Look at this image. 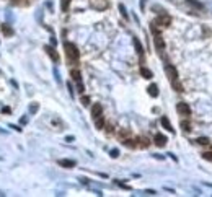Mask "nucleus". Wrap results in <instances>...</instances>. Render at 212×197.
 <instances>
[{
  "mask_svg": "<svg viewBox=\"0 0 212 197\" xmlns=\"http://www.w3.org/2000/svg\"><path fill=\"white\" fill-rule=\"evenodd\" d=\"M64 49H65V54H67V59L70 64H78L80 59V51L77 49V46L73 43H65L64 44Z\"/></svg>",
  "mask_w": 212,
  "mask_h": 197,
  "instance_id": "nucleus-1",
  "label": "nucleus"
},
{
  "mask_svg": "<svg viewBox=\"0 0 212 197\" xmlns=\"http://www.w3.org/2000/svg\"><path fill=\"white\" fill-rule=\"evenodd\" d=\"M165 73H167V77H168L170 82L178 80V70H176V67L171 65V64H167V65H165Z\"/></svg>",
  "mask_w": 212,
  "mask_h": 197,
  "instance_id": "nucleus-2",
  "label": "nucleus"
},
{
  "mask_svg": "<svg viewBox=\"0 0 212 197\" xmlns=\"http://www.w3.org/2000/svg\"><path fill=\"white\" fill-rule=\"evenodd\" d=\"M176 111H178L180 116H185V117H189L191 116V108H189V104L188 103H178L176 104Z\"/></svg>",
  "mask_w": 212,
  "mask_h": 197,
  "instance_id": "nucleus-3",
  "label": "nucleus"
},
{
  "mask_svg": "<svg viewBox=\"0 0 212 197\" xmlns=\"http://www.w3.org/2000/svg\"><path fill=\"white\" fill-rule=\"evenodd\" d=\"M153 44H155V49L160 52V54L165 51V41H163V38H162V34L160 33L153 34Z\"/></svg>",
  "mask_w": 212,
  "mask_h": 197,
  "instance_id": "nucleus-4",
  "label": "nucleus"
},
{
  "mask_svg": "<svg viewBox=\"0 0 212 197\" xmlns=\"http://www.w3.org/2000/svg\"><path fill=\"white\" fill-rule=\"evenodd\" d=\"M44 51H46V54H48L49 57H51V60H52V62H59V59H60V57H59V54H57V51L52 47V46H44Z\"/></svg>",
  "mask_w": 212,
  "mask_h": 197,
  "instance_id": "nucleus-5",
  "label": "nucleus"
},
{
  "mask_svg": "<svg viewBox=\"0 0 212 197\" xmlns=\"http://www.w3.org/2000/svg\"><path fill=\"white\" fill-rule=\"evenodd\" d=\"M155 23H157L158 26H170V23H171V16L162 13V15H160L158 18L155 20Z\"/></svg>",
  "mask_w": 212,
  "mask_h": 197,
  "instance_id": "nucleus-6",
  "label": "nucleus"
},
{
  "mask_svg": "<svg viewBox=\"0 0 212 197\" xmlns=\"http://www.w3.org/2000/svg\"><path fill=\"white\" fill-rule=\"evenodd\" d=\"M153 142H155L157 147H165L167 145V142H168V138L165 135H162V134H157L155 137H153Z\"/></svg>",
  "mask_w": 212,
  "mask_h": 197,
  "instance_id": "nucleus-7",
  "label": "nucleus"
},
{
  "mask_svg": "<svg viewBox=\"0 0 212 197\" xmlns=\"http://www.w3.org/2000/svg\"><path fill=\"white\" fill-rule=\"evenodd\" d=\"M103 114V108H101V104H93V106H91V117H98V116H101Z\"/></svg>",
  "mask_w": 212,
  "mask_h": 197,
  "instance_id": "nucleus-8",
  "label": "nucleus"
},
{
  "mask_svg": "<svg viewBox=\"0 0 212 197\" xmlns=\"http://www.w3.org/2000/svg\"><path fill=\"white\" fill-rule=\"evenodd\" d=\"M160 124H162V125H163V127H165V129H167L168 132H171V134H175V129H173V125H171V122H170V121H168L167 117H165V116H163L162 119H160Z\"/></svg>",
  "mask_w": 212,
  "mask_h": 197,
  "instance_id": "nucleus-9",
  "label": "nucleus"
},
{
  "mask_svg": "<svg viewBox=\"0 0 212 197\" xmlns=\"http://www.w3.org/2000/svg\"><path fill=\"white\" fill-rule=\"evenodd\" d=\"M135 142H137V147H142V148H147L150 145V140H148L147 137H139Z\"/></svg>",
  "mask_w": 212,
  "mask_h": 197,
  "instance_id": "nucleus-10",
  "label": "nucleus"
},
{
  "mask_svg": "<svg viewBox=\"0 0 212 197\" xmlns=\"http://www.w3.org/2000/svg\"><path fill=\"white\" fill-rule=\"evenodd\" d=\"M95 127H96L98 130L105 129V117H103V114L98 116V117H95Z\"/></svg>",
  "mask_w": 212,
  "mask_h": 197,
  "instance_id": "nucleus-11",
  "label": "nucleus"
},
{
  "mask_svg": "<svg viewBox=\"0 0 212 197\" xmlns=\"http://www.w3.org/2000/svg\"><path fill=\"white\" fill-rule=\"evenodd\" d=\"M70 77L75 83L82 82V73H80V70H77V68H73V70H70Z\"/></svg>",
  "mask_w": 212,
  "mask_h": 197,
  "instance_id": "nucleus-12",
  "label": "nucleus"
},
{
  "mask_svg": "<svg viewBox=\"0 0 212 197\" xmlns=\"http://www.w3.org/2000/svg\"><path fill=\"white\" fill-rule=\"evenodd\" d=\"M132 43H134V47H135V52H137V54H139V55H144V47H142V44H140L139 39L134 38Z\"/></svg>",
  "mask_w": 212,
  "mask_h": 197,
  "instance_id": "nucleus-13",
  "label": "nucleus"
},
{
  "mask_svg": "<svg viewBox=\"0 0 212 197\" xmlns=\"http://www.w3.org/2000/svg\"><path fill=\"white\" fill-rule=\"evenodd\" d=\"M57 163H59V166H62V168H73L75 166V161L73 160H59Z\"/></svg>",
  "mask_w": 212,
  "mask_h": 197,
  "instance_id": "nucleus-14",
  "label": "nucleus"
},
{
  "mask_svg": "<svg viewBox=\"0 0 212 197\" xmlns=\"http://www.w3.org/2000/svg\"><path fill=\"white\" fill-rule=\"evenodd\" d=\"M186 3L189 5V7L196 8V10H202V8H204V5H202L201 2H197V0H186Z\"/></svg>",
  "mask_w": 212,
  "mask_h": 197,
  "instance_id": "nucleus-15",
  "label": "nucleus"
},
{
  "mask_svg": "<svg viewBox=\"0 0 212 197\" xmlns=\"http://www.w3.org/2000/svg\"><path fill=\"white\" fill-rule=\"evenodd\" d=\"M147 91H148V95H150L152 98H157V96H158V86H157L155 83L148 86V88H147Z\"/></svg>",
  "mask_w": 212,
  "mask_h": 197,
  "instance_id": "nucleus-16",
  "label": "nucleus"
},
{
  "mask_svg": "<svg viewBox=\"0 0 212 197\" xmlns=\"http://www.w3.org/2000/svg\"><path fill=\"white\" fill-rule=\"evenodd\" d=\"M140 75L144 78H147V80H150L152 77H153V73H152V70H148L147 67H140Z\"/></svg>",
  "mask_w": 212,
  "mask_h": 197,
  "instance_id": "nucleus-17",
  "label": "nucleus"
},
{
  "mask_svg": "<svg viewBox=\"0 0 212 197\" xmlns=\"http://www.w3.org/2000/svg\"><path fill=\"white\" fill-rule=\"evenodd\" d=\"M123 145L129 147V148H135V147H137V142H135V140H131V138H124V140H123Z\"/></svg>",
  "mask_w": 212,
  "mask_h": 197,
  "instance_id": "nucleus-18",
  "label": "nucleus"
},
{
  "mask_svg": "<svg viewBox=\"0 0 212 197\" xmlns=\"http://www.w3.org/2000/svg\"><path fill=\"white\" fill-rule=\"evenodd\" d=\"M2 33L5 36H13V30L10 28V25H2Z\"/></svg>",
  "mask_w": 212,
  "mask_h": 197,
  "instance_id": "nucleus-19",
  "label": "nucleus"
},
{
  "mask_svg": "<svg viewBox=\"0 0 212 197\" xmlns=\"http://www.w3.org/2000/svg\"><path fill=\"white\" fill-rule=\"evenodd\" d=\"M171 86H173V90H175V91H178V93H181V91H185V90H183V85L178 82V80L171 82Z\"/></svg>",
  "mask_w": 212,
  "mask_h": 197,
  "instance_id": "nucleus-20",
  "label": "nucleus"
},
{
  "mask_svg": "<svg viewBox=\"0 0 212 197\" xmlns=\"http://www.w3.org/2000/svg\"><path fill=\"white\" fill-rule=\"evenodd\" d=\"M69 7H70V0H60V10L62 11H69Z\"/></svg>",
  "mask_w": 212,
  "mask_h": 197,
  "instance_id": "nucleus-21",
  "label": "nucleus"
},
{
  "mask_svg": "<svg viewBox=\"0 0 212 197\" xmlns=\"http://www.w3.org/2000/svg\"><path fill=\"white\" fill-rule=\"evenodd\" d=\"M196 142L199 143V145H209V138L207 137H199Z\"/></svg>",
  "mask_w": 212,
  "mask_h": 197,
  "instance_id": "nucleus-22",
  "label": "nucleus"
},
{
  "mask_svg": "<svg viewBox=\"0 0 212 197\" xmlns=\"http://www.w3.org/2000/svg\"><path fill=\"white\" fill-rule=\"evenodd\" d=\"M181 127H183V130H185V132H189V130H191V125H189V122H188V121H183V122H181Z\"/></svg>",
  "mask_w": 212,
  "mask_h": 197,
  "instance_id": "nucleus-23",
  "label": "nucleus"
},
{
  "mask_svg": "<svg viewBox=\"0 0 212 197\" xmlns=\"http://www.w3.org/2000/svg\"><path fill=\"white\" fill-rule=\"evenodd\" d=\"M119 11H121V15L124 16V18L126 20H127V11H126V7H124V5L121 3V5H119Z\"/></svg>",
  "mask_w": 212,
  "mask_h": 197,
  "instance_id": "nucleus-24",
  "label": "nucleus"
},
{
  "mask_svg": "<svg viewBox=\"0 0 212 197\" xmlns=\"http://www.w3.org/2000/svg\"><path fill=\"white\" fill-rule=\"evenodd\" d=\"M202 158L207 160V161H212V152H204L202 153Z\"/></svg>",
  "mask_w": 212,
  "mask_h": 197,
  "instance_id": "nucleus-25",
  "label": "nucleus"
},
{
  "mask_svg": "<svg viewBox=\"0 0 212 197\" xmlns=\"http://www.w3.org/2000/svg\"><path fill=\"white\" fill-rule=\"evenodd\" d=\"M80 103H82L83 106H88V104H90V98H88V96H82V100H80Z\"/></svg>",
  "mask_w": 212,
  "mask_h": 197,
  "instance_id": "nucleus-26",
  "label": "nucleus"
},
{
  "mask_svg": "<svg viewBox=\"0 0 212 197\" xmlns=\"http://www.w3.org/2000/svg\"><path fill=\"white\" fill-rule=\"evenodd\" d=\"M77 91H78V93H82V95H83V91H85V86H83V83H82V82H78V83H77Z\"/></svg>",
  "mask_w": 212,
  "mask_h": 197,
  "instance_id": "nucleus-27",
  "label": "nucleus"
},
{
  "mask_svg": "<svg viewBox=\"0 0 212 197\" xmlns=\"http://www.w3.org/2000/svg\"><path fill=\"white\" fill-rule=\"evenodd\" d=\"M38 109H39V106H38L36 103H34V104H31V106H30V113L34 114V113H38Z\"/></svg>",
  "mask_w": 212,
  "mask_h": 197,
  "instance_id": "nucleus-28",
  "label": "nucleus"
},
{
  "mask_svg": "<svg viewBox=\"0 0 212 197\" xmlns=\"http://www.w3.org/2000/svg\"><path fill=\"white\" fill-rule=\"evenodd\" d=\"M110 153H111V156H113V158H118V156H119V150H116V148H113V150H111Z\"/></svg>",
  "mask_w": 212,
  "mask_h": 197,
  "instance_id": "nucleus-29",
  "label": "nucleus"
},
{
  "mask_svg": "<svg viewBox=\"0 0 212 197\" xmlns=\"http://www.w3.org/2000/svg\"><path fill=\"white\" fill-rule=\"evenodd\" d=\"M67 88H69V93L73 95V88H72V85H70V83H67Z\"/></svg>",
  "mask_w": 212,
  "mask_h": 197,
  "instance_id": "nucleus-30",
  "label": "nucleus"
},
{
  "mask_svg": "<svg viewBox=\"0 0 212 197\" xmlns=\"http://www.w3.org/2000/svg\"><path fill=\"white\" fill-rule=\"evenodd\" d=\"M119 135H121V137H126V135H129V130H123V132H121V134H119Z\"/></svg>",
  "mask_w": 212,
  "mask_h": 197,
  "instance_id": "nucleus-31",
  "label": "nucleus"
},
{
  "mask_svg": "<svg viewBox=\"0 0 212 197\" xmlns=\"http://www.w3.org/2000/svg\"><path fill=\"white\" fill-rule=\"evenodd\" d=\"M106 132H108V134H111V132H113V127L108 125V127H106Z\"/></svg>",
  "mask_w": 212,
  "mask_h": 197,
  "instance_id": "nucleus-32",
  "label": "nucleus"
},
{
  "mask_svg": "<svg viewBox=\"0 0 212 197\" xmlns=\"http://www.w3.org/2000/svg\"><path fill=\"white\" fill-rule=\"evenodd\" d=\"M0 195H5V194H3V192H2V191H0Z\"/></svg>",
  "mask_w": 212,
  "mask_h": 197,
  "instance_id": "nucleus-33",
  "label": "nucleus"
},
{
  "mask_svg": "<svg viewBox=\"0 0 212 197\" xmlns=\"http://www.w3.org/2000/svg\"><path fill=\"white\" fill-rule=\"evenodd\" d=\"M0 75H2V72H0Z\"/></svg>",
  "mask_w": 212,
  "mask_h": 197,
  "instance_id": "nucleus-34",
  "label": "nucleus"
}]
</instances>
